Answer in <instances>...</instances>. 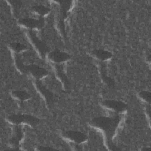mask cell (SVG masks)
Masks as SVG:
<instances>
[{"instance_id": "8992f818", "label": "cell", "mask_w": 151, "mask_h": 151, "mask_svg": "<svg viewBox=\"0 0 151 151\" xmlns=\"http://www.w3.org/2000/svg\"><path fill=\"white\" fill-rule=\"evenodd\" d=\"M19 23L20 24L27 28H40L42 27L44 24V21L41 19H36L34 18H26L20 20Z\"/></svg>"}, {"instance_id": "52a82bcc", "label": "cell", "mask_w": 151, "mask_h": 151, "mask_svg": "<svg viewBox=\"0 0 151 151\" xmlns=\"http://www.w3.org/2000/svg\"><path fill=\"white\" fill-rule=\"evenodd\" d=\"M48 58L53 62L61 63L69 59L70 56L65 52H61L58 50H55L49 53Z\"/></svg>"}, {"instance_id": "7c38bea8", "label": "cell", "mask_w": 151, "mask_h": 151, "mask_svg": "<svg viewBox=\"0 0 151 151\" xmlns=\"http://www.w3.org/2000/svg\"><path fill=\"white\" fill-rule=\"evenodd\" d=\"M33 11L35 12V13L38 14L40 15H45L47 14L49 12V9L42 5H38L33 7Z\"/></svg>"}, {"instance_id": "6da1fadb", "label": "cell", "mask_w": 151, "mask_h": 151, "mask_svg": "<svg viewBox=\"0 0 151 151\" xmlns=\"http://www.w3.org/2000/svg\"><path fill=\"white\" fill-rule=\"evenodd\" d=\"M119 117H97L93 120L92 124L103 130L109 137H112L119 123Z\"/></svg>"}, {"instance_id": "8fae6325", "label": "cell", "mask_w": 151, "mask_h": 151, "mask_svg": "<svg viewBox=\"0 0 151 151\" xmlns=\"http://www.w3.org/2000/svg\"><path fill=\"white\" fill-rule=\"evenodd\" d=\"M12 96L20 100H25L29 98V94L22 91H14L12 93Z\"/></svg>"}, {"instance_id": "4fadbf2b", "label": "cell", "mask_w": 151, "mask_h": 151, "mask_svg": "<svg viewBox=\"0 0 151 151\" xmlns=\"http://www.w3.org/2000/svg\"><path fill=\"white\" fill-rule=\"evenodd\" d=\"M10 48L15 52H19L22 51H24L26 49V47L21 43L14 42L10 45Z\"/></svg>"}, {"instance_id": "3957f363", "label": "cell", "mask_w": 151, "mask_h": 151, "mask_svg": "<svg viewBox=\"0 0 151 151\" xmlns=\"http://www.w3.org/2000/svg\"><path fill=\"white\" fill-rule=\"evenodd\" d=\"M63 135L67 139L77 143H82L84 142L87 139L86 136L83 133L72 130L64 132Z\"/></svg>"}, {"instance_id": "5bb4252c", "label": "cell", "mask_w": 151, "mask_h": 151, "mask_svg": "<svg viewBox=\"0 0 151 151\" xmlns=\"http://www.w3.org/2000/svg\"><path fill=\"white\" fill-rule=\"evenodd\" d=\"M140 96L141 98L143 99V100L146 101H150V93L147 91H142L140 93Z\"/></svg>"}, {"instance_id": "277c9868", "label": "cell", "mask_w": 151, "mask_h": 151, "mask_svg": "<svg viewBox=\"0 0 151 151\" xmlns=\"http://www.w3.org/2000/svg\"><path fill=\"white\" fill-rule=\"evenodd\" d=\"M29 37L32 42V44L36 48L39 53L42 55L44 56L45 53L47 51V48L46 45L40 40H39L37 36L34 34L32 31H29Z\"/></svg>"}, {"instance_id": "5b68a950", "label": "cell", "mask_w": 151, "mask_h": 151, "mask_svg": "<svg viewBox=\"0 0 151 151\" xmlns=\"http://www.w3.org/2000/svg\"><path fill=\"white\" fill-rule=\"evenodd\" d=\"M103 104L105 107L117 112H123L127 107L124 103L114 100H106L103 101Z\"/></svg>"}, {"instance_id": "30bf717a", "label": "cell", "mask_w": 151, "mask_h": 151, "mask_svg": "<svg viewBox=\"0 0 151 151\" xmlns=\"http://www.w3.org/2000/svg\"><path fill=\"white\" fill-rule=\"evenodd\" d=\"M94 54L96 57L101 60H108L111 57V54L110 52L101 50L95 51Z\"/></svg>"}, {"instance_id": "9c48e42d", "label": "cell", "mask_w": 151, "mask_h": 151, "mask_svg": "<svg viewBox=\"0 0 151 151\" xmlns=\"http://www.w3.org/2000/svg\"><path fill=\"white\" fill-rule=\"evenodd\" d=\"M22 137V133L21 129L19 127H15L13 132L12 137L10 140L11 144L13 146H17L19 144V141Z\"/></svg>"}, {"instance_id": "ba28073f", "label": "cell", "mask_w": 151, "mask_h": 151, "mask_svg": "<svg viewBox=\"0 0 151 151\" xmlns=\"http://www.w3.org/2000/svg\"><path fill=\"white\" fill-rule=\"evenodd\" d=\"M27 70L36 78H41L47 74V72L44 68L35 65H29Z\"/></svg>"}, {"instance_id": "7a4b0ae2", "label": "cell", "mask_w": 151, "mask_h": 151, "mask_svg": "<svg viewBox=\"0 0 151 151\" xmlns=\"http://www.w3.org/2000/svg\"><path fill=\"white\" fill-rule=\"evenodd\" d=\"M8 120L14 124L25 123L31 126H34L38 122V120L35 117L25 114L11 116L8 117Z\"/></svg>"}]
</instances>
